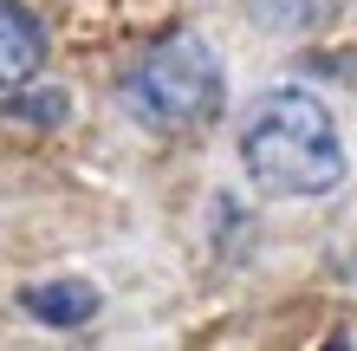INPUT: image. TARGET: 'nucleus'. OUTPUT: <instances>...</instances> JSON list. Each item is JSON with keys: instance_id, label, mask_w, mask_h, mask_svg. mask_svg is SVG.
I'll return each mask as SVG.
<instances>
[{"instance_id": "7ed1b4c3", "label": "nucleus", "mask_w": 357, "mask_h": 351, "mask_svg": "<svg viewBox=\"0 0 357 351\" xmlns=\"http://www.w3.org/2000/svg\"><path fill=\"white\" fill-rule=\"evenodd\" d=\"M39 66H46V27L26 0H0V91L33 85Z\"/></svg>"}, {"instance_id": "f03ea898", "label": "nucleus", "mask_w": 357, "mask_h": 351, "mask_svg": "<svg viewBox=\"0 0 357 351\" xmlns=\"http://www.w3.org/2000/svg\"><path fill=\"white\" fill-rule=\"evenodd\" d=\"M221 98H227L221 59L195 33H162V39H150V46L123 66V78H117V105L130 111L143 130H156V137H182V130L215 124Z\"/></svg>"}, {"instance_id": "39448f33", "label": "nucleus", "mask_w": 357, "mask_h": 351, "mask_svg": "<svg viewBox=\"0 0 357 351\" xmlns=\"http://www.w3.org/2000/svg\"><path fill=\"white\" fill-rule=\"evenodd\" d=\"M66 117H72V98L59 85H20L0 105V124H13V130H59Z\"/></svg>"}, {"instance_id": "423d86ee", "label": "nucleus", "mask_w": 357, "mask_h": 351, "mask_svg": "<svg viewBox=\"0 0 357 351\" xmlns=\"http://www.w3.org/2000/svg\"><path fill=\"white\" fill-rule=\"evenodd\" d=\"M247 7L260 13V27H325L331 13H338V0H247Z\"/></svg>"}, {"instance_id": "20e7f679", "label": "nucleus", "mask_w": 357, "mask_h": 351, "mask_svg": "<svg viewBox=\"0 0 357 351\" xmlns=\"http://www.w3.org/2000/svg\"><path fill=\"white\" fill-rule=\"evenodd\" d=\"M20 306L39 319V325H59V332H72V325H85L98 313V286L91 280H39L20 293Z\"/></svg>"}, {"instance_id": "f257e3e1", "label": "nucleus", "mask_w": 357, "mask_h": 351, "mask_svg": "<svg viewBox=\"0 0 357 351\" xmlns=\"http://www.w3.org/2000/svg\"><path fill=\"white\" fill-rule=\"evenodd\" d=\"M241 163L266 195H331L344 182V143L312 91L280 85L241 124Z\"/></svg>"}, {"instance_id": "0eeeda50", "label": "nucleus", "mask_w": 357, "mask_h": 351, "mask_svg": "<svg viewBox=\"0 0 357 351\" xmlns=\"http://www.w3.org/2000/svg\"><path fill=\"white\" fill-rule=\"evenodd\" d=\"M319 351H351V345H344V338H325V345H319Z\"/></svg>"}]
</instances>
